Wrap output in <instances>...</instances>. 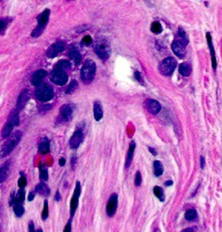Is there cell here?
<instances>
[{
	"label": "cell",
	"mask_w": 222,
	"mask_h": 232,
	"mask_svg": "<svg viewBox=\"0 0 222 232\" xmlns=\"http://www.w3.org/2000/svg\"><path fill=\"white\" fill-rule=\"evenodd\" d=\"M22 136V131L20 130H16L12 135H10V136L7 138V140L4 143V144L2 145L1 150H0V157L4 158L6 156L9 155L12 151L15 149L17 144H19V142L21 141Z\"/></svg>",
	"instance_id": "6da1fadb"
},
{
	"label": "cell",
	"mask_w": 222,
	"mask_h": 232,
	"mask_svg": "<svg viewBox=\"0 0 222 232\" xmlns=\"http://www.w3.org/2000/svg\"><path fill=\"white\" fill-rule=\"evenodd\" d=\"M94 51L102 60H107L110 56V45L107 40L104 37H98L94 42Z\"/></svg>",
	"instance_id": "7a4b0ae2"
},
{
	"label": "cell",
	"mask_w": 222,
	"mask_h": 232,
	"mask_svg": "<svg viewBox=\"0 0 222 232\" xmlns=\"http://www.w3.org/2000/svg\"><path fill=\"white\" fill-rule=\"evenodd\" d=\"M96 73V65L91 59L86 60L81 68V79L84 83H90L93 82Z\"/></svg>",
	"instance_id": "3957f363"
},
{
	"label": "cell",
	"mask_w": 222,
	"mask_h": 232,
	"mask_svg": "<svg viewBox=\"0 0 222 232\" xmlns=\"http://www.w3.org/2000/svg\"><path fill=\"white\" fill-rule=\"evenodd\" d=\"M20 122V118H19V113L17 110L11 113L9 115L7 122L5 124V126L2 129L1 132V136L2 138H7L10 136V135L13 132V129L15 126H18Z\"/></svg>",
	"instance_id": "277c9868"
},
{
	"label": "cell",
	"mask_w": 222,
	"mask_h": 232,
	"mask_svg": "<svg viewBox=\"0 0 222 232\" xmlns=\"http://www.w3.org/2000/svg\"><path fill=\"white\" fill-rule=\"evenodd\" d=\"M51 11L49 9H45L41 14L37 16V26L36 28L32 31L31 36L32 37H38L44 32V28L46 27L48 21H49V16H50Z\"/></svg>",
	"instance_id": "5b68a950"
},
{
	"label": "cell",
	"mask_w": 222,
	"mask_h": 232,
	"mask_svg": "<svg viewBox=\"0 0 222 232\" xmlns=\"http://www.w3.org/2000/svg\"><path fill=\"white\" fill-rule=\"evenodd\" d=\"M35 96L39 101L42 102H47L51 99H52L54 96V92L52 86L49 84H41L37 87V89L35 92Z\"/></svg>",
	"instance_id": "8992f818"
},
{
	"label": "cell",
	"mask_w": 222,
	"mask_h": 232,
	"mask_svg": "<svg viewBox=\"0 0 222 232\" xmlns=\"http://www.w3.org/2000/svg\"><path fill=\"white\" fill-rule=\"evenodd\" d=\"M176 67H177L176 59L172 57H168L161 62L159 66V70L164 75H170L176 68Z\"/></svg>",
	"instance_id": "52a82bcc"
},
{
	"label": "cell",
	"mask_w": 222,
	"mask_h": 232,
	"mask_svg": "<svg viewBox=\"0 0 222 232\" xmlns=\"http://www.w3.org/2000/svg\"><path fill=\"white\" fill-rule=\"evenodd\" d=\"M80 194H81V185H80L79 182H77L75 190H74L73 196H72L71 200H70V205H69V217H70L69 219H72L74 217L76 211L77 209Z\"/></svg>",
	"instance_id": "ba28073f"
},
{
	"label": "cell",
	"mask_w": 222,
	"mask_h": 232,
	"mask_svg": "<svg viewBox=\"0 0 222 232\" xmlns=\"http://www.w3.org/2000/svg\"><path fill=\"white\" fill-rule=\"evenodd\" d=\"M50 80L53 83L62 86L68 82V75L64 70L54 68L51 73Z\"/></svg>",
	"instance_id": "9c48e42d"
},
{
	"label": "cell",
	"mask_w": 222,
	"mask_h": 232,
	"mask_svg": "<svg viewBox=\"0 0 222 232\" xmlns=\"http://www.w3.org/2000/svg\"><path fill=\"white\" fill-rule=\"evenodd\" d=\"M117 205H118V196L116 193H113L109 197L106 206V214L108 217H113L115 215L117 209Z\"/></svg>",
	"instance_id": "30bf717a"
},
{
	"label": "cell",
	"mask_w": 222,
	"mask_h": 232,
	"mask_svg": "<svg viewBox=\"0 0 222 232\" xmlns=\"http://www.w3.org/2000/svg\"><path fill=\"white\" fill-rule=\"evenodd\" d=\"M65 49V43L62 41H58L52 43L50 47L48 48L46 51V55L50 59H53L57 56L58 54H60L61 52H62Z\"/></svg>",
	"instance_id": "8fae6325"
},
{
	"label": "cell",
	"mask_w": 222,
	"mask_h": 232,
	"mask_svg": "<svg viewBox=\"0 0 222 232\" xmlns=\"http://www.w3.org/2000/svg\"><path fill=\"white\" fill-rule=\"evenodd\" d=\"M84 139V133L81 129L75 131L69 140V146L71 149H77Z\"/></svg>",
	"instance_id": "7c38bea8"
},
{
	"label": "cell",
	"mask_w": 222,
	"mask_h": 232,
	"mask_svg": "<svg viewBox=\"0 0 222 232\" xmlns=\"http://www.w3.org/2000/svg\"><path fill=\"white\" fill-rule=\"evenodd\" d=\"M30 99V95H29V91L27 89L23 90L21 93L20 96L18 98V101H17V111H20L24 108V106H26L27 102L29 101Z\"/></svg>",
	"instance_id": "4fadbf2b"
},
{
	"label": "cell",
	"mask_w": 222,
	"mask_h": 232,
	"mask_svg": "<svg viewBox=\"0 0 222 232\" xmlns=\"http://www.w3.org/2000/svg\"><path fill=\"white\" fill-rule=\"evenodd\" d=\"M172 51L174 52L175 55H177L179 58H183L186 54V49H185V44L181 42L180 40L174 41L172 44Z\"/></svg>",
	"instance_id": "5bb4252c"
},
{
	"label": "cell",
	"mask_w": 222,
	"mask_h": 232,
	"mask_svg": "<svg viewBox=\"0 0 222 232\" xmlns=\"http://www.w3.org/2000/svg\"><path fill=\"white\" fill-rule=\"evenodd\" d=\"M72 113H73V108L70 105H63L60 109V115L62 121H69L72 118Z\"/></svg>",
	"instance_id": "9a60e30c"
},
{
	"label": "cell",
	"mask_w": 222,
	"mask_h": 232,
	"mask_svg": "<svg viewBox=\"0 0 222 232\" xmlns=\"http://www.w3.org/2000/svg\"><path fill=\"white\" fill-rule=\"evenodd\" d=\"M47 75V72L44 69H39L36 72H35L32 75V78H31V83L34 85V86H40L42 82H43L44 78Z\"/></svg>",
	"instance_id": "2e32d148"
},
{
	"label": "cell",
	"mask_w": 222,
	"mask_h": 232,
	"mask_svg": "<svg viewBox=\"0 0 222 232\" xmlns=\"http://www.w3.org/2000/svg\"><path fill=\"white\" fill-rule=\"evenodd\" d=\"M146 107L152 114H157L161 110V105L155 99H148L146 101Z\"/></svg>",
	"instance_id": "e0dca14e"
},
{
	"label": "cell",
	"mask_w": 222,
	"mask_h": 232,
	"mask_svg": "<svg viewBox=\"0 0 222 232\" xmlns=\"http://www.w3.org/2000/svg\"><path fill=\"white\" fill-rule=\"evenodd\" d=\"M206 38H207L208 45H209L210 51H211V56H212V66L213 69H216L217 68V60H216V56H215L214 47H213L212 41V36H211V34L209 32L206 33Z\"/></svg>",
	"instance_id": "ac0fdd59"
},
{
	"label": "cell",
	"mask_w": 222,
	"mask_h": 232,
	"mask_svg": "<svg viewBox=\"0 0 222 232\" xmlns=\"http://www.w3.org/2000/svg\"><path fill=\"white\" fill-rule=\"evenodd\" d=\"M35 191L36 193H38L39 195L41 196H44V197H48L50 195L51 190L49 189V187L44 183H38L35 188Z\"/></svg>",
	"instance_id": "d6986e66"
},
{
	"label": "cell",
	"mask_w": 222,
	"mask_h": 232,
	"mask_svg": "<svg viewBox=\"0 0 222 232\" xmlns=\"http://www.w3.org/2000/svg\"><path fill=\"white\" fill-rule=\"evenodd\" d=\"M38 151L41 154H47L50 152V140L46 136H44L40 142Z\"/></svg>",
	"instance_id": "ffe728a7"
},
{
	"label": "cell",
	"mask_w": 222,
	"mask_h": 232,
	"mask_svg": "<svg viewBox=\"0 0 222 232\" xmlns=\"http://www.w3.org/2000/svg\"><path fill=\"white\" fill-rule=\"evenodd\" d=\"M135 148H136V144L134 141H132L131 144H130L129 149H128V153H127V155H126V160H125V168H128L130 165H131V162L133 159V153H134V151H135Z\"/></svg>",
	"instance_id": "44dd1931"
},
{
	"label": "cell",
	"mask_w": 222,
	"mask_h": 232,
	"mask_svg": "<svg viewBox=\"0 0 222 232\" xmlns=\"http://www.w3.org/2000/svg\"><path fill=\"white\" fill-rule=\"evenodd\" d=\"M93 113H94V118L97 121L100 120L103 117L102 106H101V104L98 101L94 102V104H93Z\"/></svg>",
	"instance_id": "7402d4cb"
},
{
	"label": "cell",
	"mask_w": 222,
	"mask_h": 232,
	"mask_svg": "<svg viewBox=\"0 0 222 232\" xmlns=\"http://www.w3.org/2000/svg\"><path fill=\"white\" fill-rule=\"evenodd\" d=\"M179 71L183 76H188L192 72V67L188 62H184L179 65Z\"/></svg>",
	"instance_id": "603a6c76"
},
{
	"label": "cell",
	"mask_w": 222,
	"mask_h": 232,
	"mask_svg": "<svg viewBox=\"0 0 222 232\" xmlns=\"http://www.w3.org/2000/svg\"><path fill=\"white\" fill-rule=\"evenodd\" d=\"M69 56L70 58V59L72 60V62L75 64V65H79L81 63V60H82V56L80 54L78 51L77 50H71L69 53Z\"/></svg>",
	"instance_id": "cb8c5ba5"
},
{
	"label": "cell",
	"mask_w": 222,
	"mask_h": 232,
	"mask_svg": "<svg viewBox=\"0 0 222 232\" xmlns=\"http://www.w3.org/2000/svg\"><path fill=\"white\" fill-rule=\"evenodd\" d=\"M9 163H6L3 165L0 169V183H4L6 179L7 178L8 173H9Z\"/></svg>",
	"instance_id": "d4e9b609"
},
{
	"label": "cell",
	"mask_w": 222,
	"mask_h": 232,
	"mask_svg": "<svg viewBox=\"0 0 222 232\" xmlns=\"http://www.w3.org/2000/svg\"><path fill=\"white\" fill-rule=\"evenodd\" d=\"M39 176H40V179L41 181L45 182L48 180V170L46 166L43 164L42 162L39 164Z\"/></svg>",
	"instance_id": "484cf974"
},
{
	"label": "cell",
	"mask_w": 222,
	"mask_h": 232,
	"mask_svg": "<svg viewBox=\"0 0 222 232\" xmlns=\"http://www.w3.org/2000/svg\"><path fill=\"white\" fill-rule=\"evenodd\" d=\"M163 173H164V167L162 163L159 161H154V175L158 177V176H162Z\"/></svg>",
	"instance_id": "4316f807"
},
{
	"label": "cell",
	"mask_w": 222,
	"mask_h": 232,
	"mask_svg": "<svg viewBox=\"0 0 222 232\" xmlns=\"http://www.w3.org/2000/svg\"><path fill=\"white\" fill-rule=\"evenodd\" d=\"M197 217H198L197 212L195 209H188L185 213V219L188 222H194L197 219Z\"/></svg>",
	"instance_id": "83f0119b"
},
{
	"label": "cell",
	"mask_w": 222,
	"mask_h": 232,
	"mask_svg": "<svg viewBox=\"0 0 222 232\" xmlns=\"http://www.w3.org/2000/svg\"><path fill=\"white\" fill-rule=\"evenodd\" d=\"M56 69H61V70H66V69H70L71 68V63L69 61V60H65V59H62V60H60L55 67Z\"/></svg>",
	"instance_id": "f1b7e54d"
},
{
	"label": "cell",
	"mask_w": 222,
	"mask_h": 232,
	"mask_svg": "<svg viewBox=\"0 0 222 232\" xmlns=\"http://www.w3.org/2000/svg\"><path fill=\"white\" fill-rule=\"evenodd\" d=\"M14 212H15V214L17 216V217H22V215L24 214V212H25V209L23 207L21 203H16L14 206Z\"/></svg>",
	"instance_id": "f546056e"
},
{
	"label": "cell",
	"mask_w": 222,
	"mask_h": 232,
	"mask_svg": "<svg viewBox=\"0 0 222 232\" xmlns=\"http://www.w3.org/2000/svg\"><path fill=\"white\" fill-rule=\"evenodd\" d=\"M154 194L160 201H164L165 200V194H164V190L160 187V186H155L154 187Z\"/></svg>",
	"instance_id": "4dcf8cb0"
},
{
	"label": "cell",
	"mask_w": 222,
	"mask_h": 232,
	"mask_svg": "<svg viewBox=\"0 0 222 232\" xmlns=\"http://www.w3.org/2000/svg\"><path fill=\"white\" fill-rule=\"evenodd\" d=\"M15 204L16 203H21L24 201L25 199V190L24 189H20V190L17 192V194L15 195Z\"/></svg>",
	"instance_id": "1f68e13d"
},
{
	"label": "cell",
	"mask_w": 222,
	"mask_h": 232,
	"mask_svg": "<svg viewBox=\"0 0 222 232\" xmlns=\"http://www.w3.org/2000/svg\"><path fill=\"white\" fill-rule=\"evenodd\" d=\"M49 216V206H48V201L45 199L44 202V208L41 214V218L43 221H45Z\"/></svg>",
	"instance_id": "d6a6232c"
},
{
	"label": "cell",
	"mask_w": 222,
	"mask_h": 232,
	"mask_svg": "<svg viewBox=\"0 0 222 232\" xmlns=\"http://www.w3.org/2000/svg\"><path fill=\"white\" fill-rule=\"evenodd\" d=\"M151 31L154 34H160L163 31V28L160 24V22L158 21H154L151 25Z\"/></svg>",
	"instance_id": "836d02e7"
},
{
	"label": "cell",
	"mask_w": 222,
	"mask_h": 232,
	"mask_svg": "<svg viewBox=\"0 0 222 232\" xmlns=\"http://www.w3.org/2000/svg\"><path fill=\"white\" fill-rule=\"evenodd\" d=\"M77 87H78V84H77V81L72 80L71 82H70V83H69V85L68 86L67 90H66V94H71V93H73V92L77 89Z\"/></svg>",
	"instance_id": "e575fe53"
},
{
	"label": "cell",
	"mask_w": 222,
	"mask_h": 232,
	"mask_svg": "<svg viewBox=\"0 0 222 232\" xmlns=\"http://www.w3.org/2000/svg\"><path fill=\"white\" fill-rule=\"evenodd\" d=\"M179 38H180V41L183 43L185 45L187 44V43H188V38H187V35H186V32H185V30H183V28H181V27H179Z\"/></svg>",
	"instance_id": "d590c367"
},
{
	"label": "cell",
	"mask_w": 222,
	"mask_h": 232,
	"mask_svg": "<svg viewBox=\"0 0 222 232\" xmlns=\"http://www.w3.org/2000/svg\"><path fill=\"white\" fill-rule=\"evenodd\" d=\"M21 177L18 180V186L20 187V189H24L27 185V178L24 176L23 172H20Z\"/></svg>",
	"instance_id": "8d00e7d4"
},
{
	"label": "cell",
	"mask_w": 222,
	"mask_h": 232,
	"mask_svg": "<svg viewBox=\"0 0 222 232\" xmlns=\"http://www.w3.org/2000/svg\"><path fill=\"white\" fill-rule=\"evenodd\" d=\"M141 182H142V176L140 175V172L138 171L136 173V175H135V179H134V184H135V186L139 187V186L141 184Z\"/></svg>",
	"instance_id": "74e56055"
},
{
	"label": "cell",
	"mask_w": 222,
	"mask_h": 232,
	"mask_svg": "<svg viewBox=\"0 0 222 232\" xmlns=\"http://www.w3.org/2000/svg\"><path fill=\"white\" fill-rule=\"evenodd\" d=\"M82 42H83V43H84L85 45H90V44L93 43V39H92V37H91L90 35H86V36H84V38L82 39Z\"/></svg>",
	"instance_id": "f35d334b"
},
{
	"label": "cell",
	"mask_w": 222,
	"mask_h": 232,
	"mask_svg": "<svg viewBox=\"0 0 222 232\" xmlns=\"http://www.w3.org/2000/svg\"><path fill=\"white\" fill-rule=\"evenodd\" d=\"M72 219H69V222H67V224L65 226L64 230L63 232H71L72 231Z\"/></svg>",
	"instance_id": "ab89813d"
},
{
	"label": "cell",
	"mask_w": 222,
	"mask_h": 232,
	"mask_svg": "<svg viewBox=\"0 0 222 232\" xmlns=\"http://www.w3.org/2000/svg\"><path fill=\"white\" fill-rule=\"evenodd\" d=\"M28 230H29V232H36L35 225H34V222L32 221H30L29 224H28Z\"/></svg>",
	"instance_id": "60d3db41"
},
{
	"label": "cell",
	"mask_w": 222,
	"mask_h": 232,
	"mask_svg": "<svg viewBox=\"0 0 222 232\" xmlns=\"http://www.w3.org/2000/svg\"><path fill=\"white\" fill-rule=\"evenodd\" d=\"M134 76H135V78H136V80H138L140 83H143V80H142V77H141V75H140V74L138 72V71H136L135 73H134Z\"/></svg>",
	"instance_id": "b9f144b4"
},
{
	"label": "cell",
	"mask_w": 222,
	"mask_h": 232,
	"mask_svg": "<svg viewBox=\"0 0 222 232\" xmlns=\"http://www.w3.org/2000/svg\"><path fill=\"white\" fill-rule=\"evenodd\" d=\"M34 197H35V193H34L33 191L29 192V196H28V200H29V201H32V200L34 199Z\"/></svg>",
	"instance_id": "7bdbcfd3"
},
{
	"label": "cell",
	"mask_w": 222,
	"mask_h": 232,
	"mask_svg": "<svg viewBox=\"0 0 222 232\" xmlns=\"http://www.w3.org/2000/svg\"><path fill=\"white\" fill-rule=\"evenodd\" d=\"M65 164H66V160H65L64 158H61V159L59 160V165H60L61 167H63Z\"/></svg>",
	"instance_id": "ee69618b"
},
{
	"label": "cell",
	"mask_w": 222,
	"mask_h": 232,
	"mask_svg": "<svg viewBox=\"0 0 222 232\" xmlns=\"http://www.w3.org/2000/svg\"><path fill=\"white\" fill-rule=\"evenodd\" d=\"M54 200H55V201H60V200H61V194H60L59 190H57V191H56V193H55Z\"/></svg>",
	"instance_id": "f6af8a7d"
},
{
	"label": "cell",
	"mask_w": 222,
	"mask_h": 232,
	"mask_svg": "<svg viewBox=\"0 0 222 232\" xmlns=\"http://www.w3.org/2000/svg\"><path fill=\"white\" fill-rule=\"evenodd\" d=\"M204 164H205L204 158H203V157H201V158H200V167H201V169H202L204 168Z\"/></svg>",
	"instance_id": "bcb514c9"
},
{
	"label": "cell",
	"mask_w": 222,
	"mask_h": 232,
	"mask_svg": "<svg viewBox=\"0 0 222 232\" xmlns=\"http://www.w3.org/2000/svg\"><path fill=\"white\" fill-rule=\"evenodd\" d=\"M76 161H77V158L76 157H72L71 161H70V164L72 165V168H74V166L76 164Z\"/></svg>",
	"instance_id": "7dc6e473"
},
{
	"label": "cell",
	"mask_w": 222,
	"mask_h": 232,
	"mask_svg": "<svg viewBox=\"0 0 222 232\" xmlns=\"http://www.w3.org/2000/svg\"><path fill=\"white\" fill-rule=\"evenodd\" d=\"M5 25H6V24H5V21H2V20H0V32L2 31V29H3V28H5Z\"/></svg>",
	"instance_id": "c3c4849f"
},
{
	"label": "cell",
	"mask_w": 222,
	"mask_h": 232,
	"mask_svg": "<svg viewBox=\"0 0 222 232\" xmlns=\"http://www.w3.org/2000/svg\"><path fill=\"white\" fill-rule=\"evenodd\" d=\"M181 232H194V230L193 229H191V228H187V229L183 230Z\"/></svg>",
	"instance_id": "681fc988"
},
{
	"label": "cell",
	"mask_w": 222,
	"mask_h": 232,
	"mask_svg": "<svg viewBox=\"0 0 222 232\" xmlns=\"http://www.w3.org/2000/svg\"><path fill=\"white\" fill-rule=\"evenodd\" d=\"M149 150L150 151L151 153H152V154L154 155V156H156V155H157V152H156V151H155V150H154L152 147H149Z\"/></svg>",
	"instance_id": "f907efd6"
},
{
	"label": "cell",
	"mask_w": 222,
	"mask_h": 232,
	"mask_svg": "<svg viewBox=\"0 0 222 232\" xmlns=\"http://www.w3.org/2000/svg\"><path fill=\"white\" fill-rule=\"evenodd\" d=\"M172 181H167L166 183H165V185L166 186H170V185H172Z\"/></svg>",
	"instance_id": "816d5d0a"
},
{
	"label": "cell",
	"mask_w": 222,
	"mask_h": 232,
	"mask_svg": "<svg viewBox=\"0 0 222 232\" xmlns=\"http://www.w3.org/2000/svg\"><path fill=\"white\" fill-rule=\"evenodd\" d=\"M36 232H44V231H43V230H42V229H38V230H37Z\"/></svg>",
	"instance_id": "f5cc1de1"
}]
</instances>
